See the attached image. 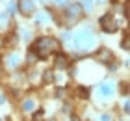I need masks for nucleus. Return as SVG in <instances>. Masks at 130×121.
Segmentation results:
<instances>
[{
  "label": "nucleus",
  "instance_id": "nucleus-6",
  "mask_svg": "<svg viewBox=\"0 0 130 121\" xmlns=\"http://www.w3.org/2000/svg\"><path fill=\"white\" fill-rule=\"evenodd\" d=\"M19 9H21V13H22V15H30V13H34V9H35L34 0H21Z\"/></svg>",
  "mask_w": 130,
  "mask_h": 121
},
{
  "label": "nucleus",
  "instance_id": "nucleus-3",
  "mask_svg": "<svg viewBox=\"0 0 130 121\" xmlns=\"http://www.w3.org/2000/svg\"><path fill=\"white\" fill-rule=\"evenodd\" d=\"M82 13H84V9H82V6H80L78 2L67 6V11H65V21H67V24L71 26V24L78 22V21L82 19Z\"/></svg>",
  "mask_w": 130,
  "mask_h": 121
},
{
  "label": "nucleus",
  "instance_id": "nucleus-11",
  "mask_svg": "<svg viewBox=\"0 0 130 121\" xmlns=\"http://www.w3.org/2000/svg\"><path fill=\"white\" fill-rule=\"evenodd\" d=\"M35 21H37V24H45V22L50 21V17H48V13H46V11H41V13H37Z\"/></svg>",
  "mask_w": 130,
  "mask_h": 121
},
{
  "label": "nucleus",
  "instance_id": "nucleus-2",
  "mask_svg": "<svg viewBox=\"0 0 130 121\" xmlns=\"http://www.w3.org/2000/svg\"><path fill=\"white\" fill-rule=\"evenodd\" d=\"M95 45H97L95 34H93L89 28H86V30H80V32H76L73 35V45H71V47H74L76 50L87 52V50H91Z\"/></svg>",
  "mask_w": 130,
  "mask_h": 121
},
{
  "label": "nucleus",
  "instance_id": "nucleus-14",
  "mask_svg": "<svg viewBox=\"0 0 130 121\" xmlns=\"http://www.w3.org/2000/svg\"><path fill=\"white\" fill-rule=\"evenodd\" d=\"M41 117H43V110H37V112L34 114V121H43Z\"/></svg>",
  "mask_w": 130,
  "mask_h": 121
},
{
  "label": "nucleus",
  "instance_id": "nucleus-10",
  "mask_svg": "<svg viewBox=\"0 0 130 121\" xmlns=\"http://www.w3.org/2000/svg\"><path fill=\"white\" fill-rule=\"evenodd\" d=\"M22 110H24L26 114H28V112H34V110H35V101L26 99L24 102H22Z\"/></svg>",
  "mask_w": 130,
  "mask_h": 121
},
{
  "label": "nucleus",
  "instance_id": "nucleus-18",
  "mask_svg": "<svg viewBox=\"0 0 130 121\" xmlns=\"http://www.w3.org/2000/svg\"><path fill=\"white\" fill-rule=\"evenodd\" d=\"M100 119H102V121H110V116H102Z\"/></svg>",
  "mask_w": 130,
  "mask_h": 121
},
{
  "label": "nucleus",
  "instance_id": "nucleus-13",
  "mask_svg": "<svg viewBox=\"0 0 130 121\" xmlns=\"http://www.w3.org/2000/svg\"><path fill=\"white\" fill-rule=\"evenodd\" d=\"M82 9H86V11H91L93 9V0H82Z\"/></svg>",
  "mask_w": 130,
  "mask_h": 121
},
{
  "label": "nucleus",
  "instance_id": "nucleus-17",
  "mask_svg": "<svg viewBox=\"0 0 130 121\" xmlns=\"http://www.w3.org/2000/svg\"><path fill=\"white\" fill-rule=\"evenodd\" d=\"M6 21H8V13H2L0 15V24H4Z\"/></svg>",
  "mask_w": 130,
  "mask_h": 121
},
{
  "label": "nucleus",
  "instance_id": "nucleus-4",
  "mask_svg": "<svg viewBox=\"0 0 130 121\" xmlns=\"http://www.w3.org/2000/svg\"><path fill=\"white\" fill-rule=\"evenodd\" d=\"M100 28H102L104 32H108V34H113V32H117L119 24H117V19L111 13H106V15L100 17Z\"/></svg>",
  "mask_w": 130,
  "mask_h": 121
},
{
  "label": "nucleus",
  "instance_id": "nucleus-19",
  "mask_svg": "<svg viewBox=\"0 0 130 121\" xmlns=\"http://www.w3.org/2000/svg\"><path fill=\"white\" fill-rule=\"evenodd\" d=\"M65 2H67V0H56V4H60V6H61V4H65Z\"/></svg>",
  "mask_w": 130,
  "mask_h": 121
},
{
  "label": "nucleus",
  "instance_id": "nucleus-16",
  "mask_svg": "<svg viewBox=\"0 0 130 121\" xmlns=\"http://www.w3.org/2000/svg\"><path fill=\"white\" fill-rule=\"evenodd\" d=\"M130 45H128V35L125 34V37H123V48H128Z\"/></svg>",
  "mask_w": 130,
  "mask_h": 121
},
{
  "label": "nucleus",
  "instance_id": "nucleus-21",
  "mask_svg": "<svg viewBox=\"0 0 130 121\" xmlns=\"http://www.w3.org/2000/svg\"><path fill=\"white\" fill-rule=\"evenodd\" d=\"M71 121H80V119H78V117H73V119H71Z\"/></svg>",
  "mask_w": 130,
  "mask_h": 121
},
{
  "label": "nucleus",
  "instance_id": "nucleus-12",
  "mask_svg": "<svg viewBox=\"0 0 130 121\" xmlns=\"http://www.w3.org/2000/svg\"><path fill=\"white\" fill-rule=\"evenodd\" d=\"M78 97H82V99L89 97V88H86V86H80V88H78Z\"/></svg>",
  "mask_w": 130,
  "mask_h": 121
},
{
  "label": "nucleus",
  "instance_id": "nucleus-22",
  "mask_svg": "<svg viewBox=\"0 0 130 121\" xmlns=\"http://www.w3.org/2000/svg\"><path fill=\"white\" fill-rule=\"evenodd\" d=\"M102 2H104V0H97V4H102Z\"/></svg>",
  "mask_w": 130,
  "mask_h": 121
},
{
  "label": "nucleus",
  "instance_id": "nucleus-8",
  "mask_svg": "<svg viewBox=\"0 0 130 121\" xmlns=\"http://www.w3.org/2000/svg\"><path fill=\"white\" fill-rule=\"evenodd\" d=\"M99 93H100V97H111L113 95V86L111 84H100Z\"/></svg>",
  "mask_w": 130,
  "mask_h": 121
},
{
  "label": "nucleus",
  "instance_id": "nucleus-15",
  "mask_svg": "<svg viewBox=\"0 0 130 121\" xmlns=\"http://www.w3.org/2000/svg\"><path fill=\"white\" fill-rule=\"evenodd\" d=\"M43 75H45V76H43V82H50V80H52V76H50L52 73H50V71H46V73H43Z\"/></svg>",
  "mask_w": 130,
  "mask_h": 121
},
{
  "label": "nucleus",
  "instance_id": "nucleus-20",
  "mask_svg": "<svg viewBox=\"0 0 130 121\" xmlns=\"http://www.w3.org/2000/svg\"><path fill=\"white\" fill-rule=\"evenodd\" d=\"M2 45H4V39H2V37H0V48H2Z\"/></svg>",
  "mask_w": 130,
  "mask_h": 121
},
{
  "label": "nucleus",
  "instance_id": "nucleus-9",
  "mask_svg": "<svg viewBox=\"0 0 130 121\" xmlns=\"http://www.w3.org/2000/svg\"><path fill=\"white\" fill-rule=\"evenodd\" d=\"M6 63H8V67H9V69H15L17 65L21 63V56H19L17 52L9 54V56H8V62H6Z\"/></svg>",
  "mask_w": 130,
  "mask_h": 121
},
{
  "label": "nucleus",
  "instance_id": "nucleus-7",
  "mask_svg": "<svg viewBox=\"0 0 130 121\" xmlns=\"http://www.w3.org/2000/svg\"><path fill=\"white\" fill-rule=\"evenodd\" d=\"M69 58L67 56H65V54H58V56H56V67L58 69H67L69 67Z\"/></svg>",
  "mask_w": 130,
  "mask_h": 121
},
{
  "label": "nucleus",
  "instance_id": "nucleus-5",
  "mask_svg": "<svg viewBox=\"0 0 130 121\" xmlns=\"http://www.w3.org/2000/svg\"><path fill=\"white\" fill-rule=\"evenodd\" d=\"M95 56H97L99 62H102V63H110L111 60H113V54H111V50H108V48H104V47L99 48Z\"/></svg>",
  "mask_w": 130,
  "mask_h": 121
},
{
  "label": "nucleus",
  "instance_id": "nucleus-1",
  "mask_svg": "<svg viewBox=\"0 0 130 121\" xmlns=\"http://www.w3.org/2000/svg\"><path fill=\"white\" fill-rule=\"evenodd\" d=\"M60 41H58L56 37H39L37 41H34V45L30 47V52L34 54V56L37 58H48L50 54H56L60 52Z\"/></svg>",
  "mask_w": 130,
  "mask_h": 121
}]
</instances>
